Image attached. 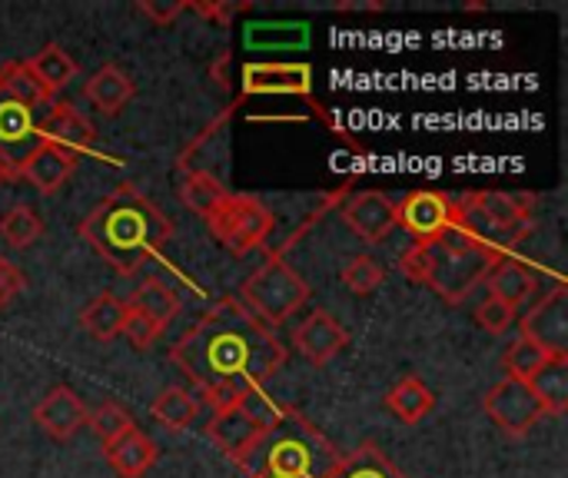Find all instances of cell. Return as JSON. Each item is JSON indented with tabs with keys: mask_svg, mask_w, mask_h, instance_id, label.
<instances>
[{
	"mask_svg": "<svg viewBox=\"0 0 568 478\" xmlns=\"http://www.w3.org/2000/svg\"><path fill=\"white\" fill-rule=\"evenodd\" d=\"M286 356L276 329L233 296L213 303L170 349L173 366L213 409L260 396L263 383L286 366Z\"/></svg>",
	"mask_w": 568,
	"mask_h": 478,
	"instance_id": "1",
	"label": "cell"
},
{
	"mask_svg": "<svg viewBox=\"0 0 568 478\" xmlns=\"http://www.w3.org/2000/svg\"><path fill=\"white\" fill-rule=\"evenodd\" d=\"M80 236L120 273L133 276L173 236V223L136 186H116L80 223Z\"/></svg>",
	"mask_w": 568,
	"mask_h": 478,
	"instance_id": "2",
	"label": "cell"
},
{
	"mask_svg": "<svg viewBox=\"0 0 568 478\" xmlns=\"http://www.w3.org/2000/svg\"><path fill=\"white\" fill-rule=\"evenodd\" d=\"M506 260L499 253H493L489 246H483L476 236H469L459 220L443 230L436 240L429 243H413L403 260H399V269L406 279L419 283V286H429L439 299L459 306L469 299V293L476 286L486 283V276L493 273V266Z\"/></svg>",
	"mask_w": 568,
	"mask_h": 478,
	"instance_id": "3",
	"label": "cell"
},
{
	"mask_svg": "<svg viewBox=\"0 0 568 478\" xmlns=\"http://www.w3.org/2000/svg\"><path fill=\"white\" fill-rule=\"evenodd\" d=\"M459 226L499 256H509L536 226V196L483 190L456 200Z\"/></svg>",
	"mask_w": 568,
	"mask_h": 478,
	"instance_id": "4",
	"label": "cell"
},
{
	"mask_svg": "<svg viewBox=\"0 0 568 478\" xmlns=\"http://www.w3.org/2000/svg\"><path fill=\"white\" fill-rule=\"evenodd\" d=\"M260 452H263L260 472L276 478H326L339 462L333 443L293 409H280Z\"/></svg>",
	"mask_w": 568,
	"mask_h": 478,
	"instance_id": "5",
	"label": "cell"
},
{
	"mask_svg": "<svg viewBox=\"0 0 568 478\" xmlns=\"http://www.w3.org/2000/svg\"><path fill=\"white\" fill-rule=\"evenodd\" d=\"M313 289L310 283L286 266L283 260H270L263 263L250 279H243L240 286V303L270 329L283 326L286 319H293L306 303H310Z\"/></svg>",
	"mask_w": 568,
	"mask_h": 478,
	"instance_id": "6",
	"label": "cell"
},
{
	"mask_svg": "<svg viewBox=\"0 0 568 478\" xmlns=\"http://www.w3.org/2000/svg\"><path fill=\"white\" fill-rule=\"evenodd\" d=\"M213 240L230 250L233 256H246L253 250H260L273 226H276V216L273 210L260 200V196H250V193H230L203 216Z\"/></svg>",
	"mask_w": 568,
	"mask_h": 478,
	"instance_id": "7",
	"label": "cell"
},
{
	"mask_svg": "<svg viewBox=\"0 0 568 478\" xmlns=\"http://www.w3.org/2000/svg\"><path fill=\"white\" fill-rule=\"evenodd\" d=\"M276 416H280V409H273L260 396H253V399H243V403L213 409V419L206 426V436H210V443L226 459H233V462L243 466V462L253 459V452H260V446L270 436Z\"/></svg>",
	"mask_w": 568,
	"mask_h": 478,
	"instance_id": "8",
	"label": "cell"
},
{
	"mask_svg": "<svg viewBox=\"0 0 568 478\" xmlns=\"http://www.w3.org/2000/svg\"><path fill=\"white\" fill-rule=\"evenodd\" d=\"M483 413L509 439H526L546 419V406L539 403V396L532 393V386L523 383V379H509V376L503 383H496L483 396Z\"/></svg>",
	"mask_w": 568,
	"mask_h": 478,
	"instance_id": "9",
	"label": "cell"
},
{
	"mask_svg": "<svg viewBox=\"0 0 568 478\" xmlns=\"http://www.w3.org/2000/svg\"><path fill=\"white\" fill-rule=\"evenodd\" d=\"M37 143V113L17 100L0 96V186L20 180V163Z\"/></svg>",
	"mask_w": 568,
	"mask_h": 478,
	"instance_id": "10",
	"label": "cell"
},
{
	"mask_svg": "<svg viewBox=\"0 0 568 478\" xmlns=\"http://www.w3.org/2000/svg\"><path fill=\"white\" fill-rule=\"evenodd\" d=\"M456 200L449 193H436V190H416L409 196H403V203H396V223L409 233L413 243H429L436 240L443 230H449L456 223Z\"/></svg>",
	"mask_w": 568,
	"mask_h": 478,
	"instance_id": "11",
	"label": "cell"
},
{
	"mask_svg": "<svg viewBox=\"0 0 568 478\" xmlns=\"http://www.w3.org/2000/svg\"><path fill=\"white\" fill-rule=\"evenodd\" d=\"M523 336L552 356H568V289L562 283L526 313Z\"/></svg>",
	"mask_w": 568,
	"mask_h": 478,
	"instance_id": "12",
	"label": "cell"
},
{
	"mask_svg": "<svg viewBox=\"0 0 568 478\" xmlns=\"http://www.w3.org/2000/svg\"><path fill=\"white\" fill-rule=\"evenodd\" d=\"M293 346L296 353L310 363V366H326L333 363L346 346H349V333L343 329V323L326 313V309H313L296 329H293Z\"/></svg>",
	"mask_w": 568,
	"mask_h": 478,
	"instance_id": "13",
	"label": "cell"
},
{
	"mask_svg": "<svg viewBox=\"0 0 568 478\" xmlns=\"http://www.w3.org/2000/svg\"><path fill=\"white\" fill-rule=\"evenodd\" d=\"M343 220L366 246L389 240V233L399 226L396 223V203L379 190H363V193L349 196L343 206Z\"/></svg>",
	"mask_w": 568,
	"mask_h": 478,
	"instance_id": "14",
	"label": "cell"
},
{
	"mask_svg": "<svg viewBox=\"0 0 568 478\" xmlns=\"http://www.w3.org/2000/svg\"><path fill=\"white\" fill-rule=\"evenodd\" d=\"M77 163H80L77 153L40 140L20 163V180H27L40 196H53L70 183V176L77 173Z\"/></svg>",
	"mask_w": 568,
	"mask_h": 478,
	"instance_id": "15",
	"label": "cell"
},
{
	"mask_svg": "<svg viewBox=\"0 0 568 478\" xmlns=\"http://www.w3.org/2000/svg\"><path fill=\"white\" fill-rule=\"evenodd\" d=\"M33 423L57 443H70L90 419V409L70 386H53L37 406H33Z\"/></svg>",
	"mask_w": 568,
	"mask_h": 478,
	"instance_id": "16",
	"label": "cell"
},
{
	"mask_svg": "<svg viewBox=\"0 0 568 478\" xmlns=\"http://www.w3.org/2000/svg\"><path fill=\"white\" fill-rule=\"evenodd\" d=\"M37 133H40V140H47L53 146H63V150H70L77 156L83 150H90L93 136H97L93 123L73 103H67V100H53L47 106L43 120H37Z\"/></svg>",
	"mask_w": 568,
	"mask_h": 478,
	"instance_id": "17",
	"label": "cell"
},
{
	"mask_svg": "<svg viewBox=\"0 0 568 478\" xmlns=\"http://www.w3.org/2000/svg\"><path fill=\"white\" fill-rule=\"evenodd\" d=\"M313 70L306 63H250L243 67L246 93H310Z\"/></svg>",
	"mask_w": 568,
	"mask_h": 478,
	"instance_id": "18",
	"label": "cell"
},
{
	"mask_svg": "<svg viewBox=\"0 0 568 478\" xmlns=\"http://www.w3.org/2000/svg\"><path fill=\"white\" fill-rule=\"evenodd\" d=\"M486 286H489V296H493V299H499L503 306H509L513 313H519V309H526L529 299L536 296L539 276H536L526 263L506 256V260H499V263L493 266V273L486 276Z\"/></svg>",
	"mask_w": 568,
	"mask_h": 478,
	"instance_id": "19",
	"label": "cell"
},
{
	"mask_svg": "<svg viewBox=\"0 0 568 478\" xmlns=\"http://www.w3.org/2000/svg\"><path fill=\"white\" fill-rule=\"evenodd\" d=\"M103 456H106V466L120 478H143L156 466L160 449H156V443L146 433H140L133 426L126 436H120L116 443L103 446Z\"/></svg>",
	"mask_w": 568,
	"mask_h": 478,
	"instance_id": "20",
	"label": "cell"
},
{
	"mask_svg": "<svg viewBox=\"0 0 568 478\" xmlns=\"http://www.w3.org/2000/svg\"><path fill=\"white\" fill-rule=\"evenodd\" d=\"M136 87L133 77L116 67V63H103L87 83H83V96L90 100V106H97L103 116H116L130 100H133Z\"/></svg>",
	"mask_w": 568,
	"mask_h": 478,
	"instance_id": "21",
	"label": "cell"
},
{
	"mask_svg": "<svg viewBox=\"0 0 568 478\" xmlns=\"http://www.w3.org/2000/svg\"><path fill=\"white\" fill-rule=\"evenodd\" d=\"M126 299H120L116 293H100L97 299H90L80 313V329L97 339V343H113L116 336H123V323H126Z\"/></svg>",
	"mask_w": 568,
	"mask_h": 478,
	"instance_id": "22",
	"label": "cell"
},
{
	"mask_svg": "<svg viewBox=\"0 0 568 478\" xmlns=\"http://www.w3.org/2000/svg\"><path fill=\"white\" fill-rule=\"evenodd\" d=\"M383 406L406 426L423 423L436 409V393L419 376H403L383 399Z\"/></svg>",
	"mask_w": 568,
	"mask_h": 478,
	"instance_id": "23",
	"label": "cell"
},
{
	"mask_svg": "<svg viewBox=\"0 0 568 478\" xmlns=\"http://www.w3.org/2000/svg\"><path fill=\"white\" fill-rule=\"evenodd\" d=\"M27 63V70L43 83V90L50 93V96H57L77 73H80V63L60 47V43H43L33 57H27L23 60Z\"/></svg>",
	"mask_w": 568,
	"mask_h": 478,
	"instance_id": "24",
	"label": "cell"
},
{
	"mask_svg": "<svg viewBox=\"0 0 568 478\" xmlns=\"http://www.w3.org/2000/svg\"><path fill=\"white\" fill-rule=\"evenodd\" d=\"M326 478H409L379 446L366 443L349 456H339L333 472Z\"/></svg>",
	"mask_w": 568,
	"mask_h": 478,
	"instance_id": "25",
	"label": "cell"
},
{
	"mask_svg": "<svg viewBox=\"0 0 568 478\" xmlns=\"http://www.w3.org/2000/svg\"><path fill=\"white\" fill-rule=\"evenodd\" d=\"M0 96L7 100H17L23 103L27 110H37V106H50L57 96H50L43 90V83L27 70L23 60H7L0 63Z\"/></svg>",
	"mask_w": 568,
	"mask_h": 478,
	"instance_id": "26",
	"label": "cell"
},
{
	"mask_svg": "<svg viewBox=\"0 0 568 478\" xmlns=\"http://www.w3.org/2000/svg\"><path fill=\"white\" fill-rule=\"evenodd\" d=\"M126 306L140 309V313L150 316L160 329H166V326L176 319V313H180V296L173 293V286H166L163 279L150 276V279H143V283L136 286V293L126 299Z\"/></svg>",
	"mask_w": 568,
	"mask_h": 478,
	"instance_id": "27",
	"label": "cell"
},
{
	"mask_svg": "<svg viewBox=\"0 0 568 478\" xmlns=\"http://www.w3.org/2000/svg\"><path fill=\"white\" fill-rule=\"evenodd\" d=\"M150 413H153V419H156L166 433H183V429L193 426V419H196V413H200V399H196L190 389H183V386H170V389H163V393L153 399Z\"/></svg>",
	"mask_w": 568,
	"mask_h": 478,
	"instance_id": "28",
	"label": "cell"
},
{
	"mask_svg": "<svg viewBox=\"0 0 568 478\" xmlns=\"http://www.w3.org/2000/svg\"><path fill=\"white\" fill-rule=\"evenodd\" d=\"M43 233H47V223L30 203H13L0 216V240L10 250H30L37 240H43Z\"/></svg>",
	"mask_w": 568,
	"mask_h": 478,
	"instance_id": "29",
	"label": "cell"
},
{
	"mask_svg": "<svg viewBox=\"0 0 568 478\" xmlns=\"http://www.w3.org/2000/svg\"><path fill=\"white\" fill-rule=\"evenodd\" d=\"M532 393L546 406V416H566L568 413V356H556L549 366H542L529 379Z\"/></svg>",
	"mask_w": 568,
	"mask_h": 478,
	"instance_id": "30",
	"label": "cell"
},
{
	"mask_svg": "<svg viewBox=\"0 0 568 478\" xmlns=\"http://www.w3.org/2000/svg\"><path fill=\"white\" fill-rule=\"evenodd\" d=\"M556 356L552 353H546L539 343H532V339H526V336H519L506 353H503V366H506V376L509 379H523V383H529L542 366H549Z\"/></svg>",
	"mask_w": 568,
	"mask_h": 478,
	"instance_id": "31",
	"label": "cell"
},
{
	"mask_svg": "<svg viewBox=\"0 0 568 478\" xmlns=\"http://www.w3.org/2000/svg\"><path fill=\"white\" fill-rule=\"evenodd\" d=\"M339 279H343V286H346L353 296H373V293L386 283V266H383L376 256L363 253V256H353V260L343 266Z\"/></svg>",
	"mask_w": 568,
	"mask_h": 478,
	"instance_id": "32",
	"label": "cell"
},
{
	"mask_svg": "<svg viewBox=\"0 0 568 478\" xmlns=\"http://www.w3.org/2000/svg\"><path fill=\"white\" fill-rule=\"evenodd\" d=\"M223 196H226L223 183H220L216 176H210V173H190V176L183 180V186H180V200H183L193 213H200V216H206Z\"/></svg>",
	"mask_w": 568,
	"mask_h": 478,
	"instance_id": "33",
	"label": "cell"
},
{
	"mask_svg": "<svg viewBox=\"0 0 568 478\" xmlns=\"http://www.w3.org/2000/svg\"><path fill=\"white\" fill-rule=\"evenodd\" d=\"M87 426L93 429V436L103 443V446H110V443H116L120 436H126L130 429H133V416L126 413V406H120V403H103V406H97L93 413H90V419H87Z\"/></svg>",
	"mask_w": 568,
	"mask_h": 478,
	"instance_id": "34",
	"label": "cell"
},
{
	"mask_svg": "<svg viewBox=\"0 0 568 478\" xmlns=\"http://www.w3.org/2000/svg\"><path fill=\"white\" fill-rule=\"evenodd\" d=\"M476 323H479V329H486L489 336H506L513 326H516V313L509 309V306H503L499 299H493V296H486L479 306H476Z\"/></svg>",
	"mask_w": 568,
	"mask_h": 478,
	"instance_id": "35",
	"label": "cell"
},
{
	"mask_svg": "<svg viewBox=\"0 0 568 478\" xmlns=\"http://www.w3.org/2000/svg\"><path fill=\"white\" fill-rule=\"evenodd\" d=\"M160 326L150 319V316H143L140 309H133L130 306V313H126V323H123V336L133 343V349H150L156 339H160Z\"/></svg>",
	"mask_w": 568,
	"mask_h": 478,
	"instance_id": "36",
	"label": "cell"
},
{
	"mask_svg": "<svg viewBox=\"0 0 568 478\" xmlns=\"http://www.w3.org/2000/svg\"><path fill=\"white\" fill-rule=\"evenodd\" d=\"M23 289H27L23 273H20L7 256H0V309H3V306H10Z\"/></svg>",
	"mask_w": 568,
	"mask_h": 478,
	"instance_id": "37",
	"label": "cell"
},
{
	"mask_svg": "<svg viewBox=\"0 0 568 478\" xmlns=\"http://www.w3.org/2000/svg\"><path fill=\"white\" fill-rule=\"evenodd\" d=\"M136 10H140L143 17H150L156 27H166V23L183 10V3H166V7H156V3H136Z\"/></svg>",
	"mask_w": 568,
	"mask_h": 478,
	"instance_id": "38",
	"label": "cell"
},
{
	"mask_svg": "<svg viewBox=\"0 0 568 478\" xmlns=\"http://www.w3.org/2000/svg\"><path fill=\"white\" fill-rule=\"evenodd\" d=\"M250 478H276V476H266V472H253Z\"/></svg>",
	"mask_w": 568,
	"mask_h": 478,
	"instance_id": "39",
	"label": "cell"
}]
</instances>
